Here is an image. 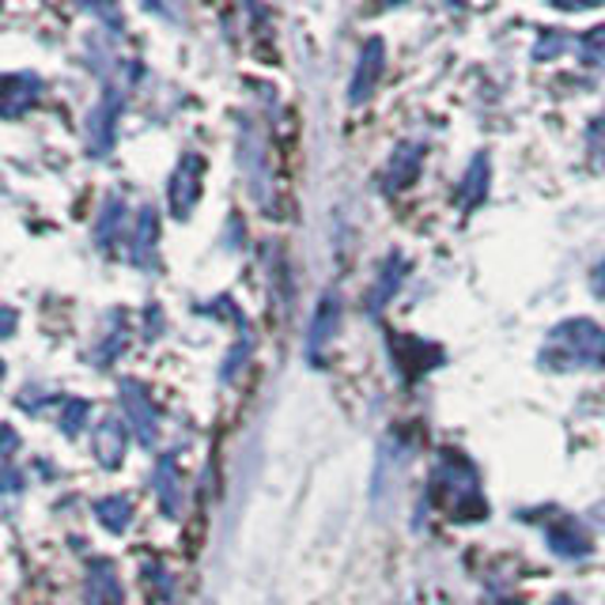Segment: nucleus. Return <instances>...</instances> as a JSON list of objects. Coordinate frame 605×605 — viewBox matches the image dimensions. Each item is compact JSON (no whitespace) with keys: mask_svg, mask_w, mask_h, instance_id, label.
I'll list each match as a JSON object with an SVG mask.
<instances>
[{"mask_svg":"<svg viewBox=\"0 0 605 605\" xmlns=\"http://www.w3.org/2000/svg\"><path fill=\"white\" fill-rule=\"evenodd\" d=\"M541 367L560 375L602 372L605 367V330L591 318H568L541 344Z\"/></svg>","mask_w":605,"mask_h":605,"instance_id":"nucleus-1","label":"nucleus"},{"mask_svg":"<svg viewBox=\"0 0 605 605\" xmlns=\"http://www.w3.org/2000/svg\"><path fill=\"white\" fill-rule=\"evenodd\" d=\"M122 409H125L129 432H137V440L145 443V447H151L159 435V416H156V406H151L148 390L140 383H133V378L122 383Z\"/></svg>","mask_w":605,"mask_h":605,"instance_id":"nucleus-2","label":"nucleus"},{"mask_svg":"<svg viewBox=\"0 0 605 605\" xmlns=\"http://www.w3.org/2000/svg\"><path fill=\"white\" fill-rule=\"evenodd\" d=\"M545 541H549V549L557 552V557L564 560H583L594 552V541H591V529H586L579 518H557V523H549L545 529Z\"/></svg>","mask_w":605,"mask_h":605,"instance_id":"nucleus-3","label":"nucleus"},{"mask_svg":"<svg viewBox=\"0 0 605 605\" xmlns=\"http://www.w3.org/2000/svg\"><path fill=\"white\" fill-rule=\"evenodd\" d=\"M383 69H386V46H383V38H372L364 46V54H359L356 76H352V83H349V103L352 106H359V103L372 99V91L378 88V76H383Z\"/></svg>","mask_w":605,"mask_h":605,"instance_id":"nucleus-4","label":"nucleus"},{"mask_svg":"<svg viewBox=\"0 0 605 605\" xmlns=\"http://www.w3.org/2000/svg\"><path fill=\"white\" fill-rule=\"evenodd\" d=\"M201 174H205L201 156H186L179 163V171H174V179H171V213L179 216V220H186V216L193 213V205H197Z\"/></svg>","mask_w":605,"mask_h":605,"instance_id":"nucleus-5","label":"nucleus"},{"mask_svg":"<svg viewBox=\"0 0 605 605\" xmlns=\"http://www.w3.org/2000/svg\"><path fill=\"white\" fill-rule=\"evenodd\" d=\"M338 326H341V299L333 296V292H326V296L318 299V307H315V318H310V330H307V359H318V356H322V349L333 341Z\"/></svg>","mask_w":605,"mask_h":605,"instance_id":"nucleus-6","label":"nucleus"},{"mask_svg":"<svg viewBox=\"0 0 605 605\" xmlns=\"http://www.w3.org/2000/svg\"><path fill=\"white\" fill-rule=\"evenodd\" d=\"M151 489H156L159 511L163 515H179L182 511V481H179V466H174V454H163L156 461V473H151Z\"/></svg>","mask_w":605,"mask_h":605,"instance_id":"nucleus-7","label":"nucleus"},{"mask_svg":"<svg viewBox=\"0 0 605 605\" xmlns=\"http://www.w3.org/2000/svg\"><path fill=\"white\" fill-rule=\"evenodd\" d=\"M125 447H129V424H122V420H103L95 432V440H91V450H95V458L103 461L106 469H117L125 458Z\"/></svg>","mask_w":605,"mask_h":605,"instance_id":"nucleus-8","label":"nucleus"},{"mask_svg":"<svg viewBox=\"0 0 605 605\" xmlns=\"http://www.w3.org/2000/svg\"><path fill=\"white\" fill-rule=\"evenodd\" d=\"M38 99L35 76H4L0 80V117H20Z\"/></svg>","mask_w":605,"mask_h":605,"instance_id":"nucleus-9","label":"nucleus"},{"mask_svg":"<svg viewBox=\"0 0 605 605\" xmlns=\"http://www.w3.org/2000/svg\"><path fill=\"white\" fill-rule=\"evenodd\" d=\"M117 95H106L103 103L91 111L88 117V148H91V156H106L114 145V117H117Z\"/></svg>","mask_w":605,"mask_h":605,"instance_id":"nucleus-10","label":"nucleus"},{"mask_svg":"<svg viewBox=\"0 0 605 605\" xmlns=\"http://www.w3.org/2000/svg\"><path fill=\"white\" fill-rule=\"evenodd\" d=\"M406 269H409V262H406L401 254H390V258H386L383 269H378L375 288L367 292V310H383L386 302L398 296V292H401V281H406Z\"/></svg>","mask_w":605,"mask_h":605,"instance_id":"nucleus-11","label":"nucleus"},{"mask_svg":"<svg viewBox=\"0 0 605 605\" xmlns=\"http://www.w3.org/2000/svg\"><path fill=\"white\" fill-rule=\"evenodd\" d=\"M88 605H122V583H117V571L111 560H91Z\"/></svg>","mask_w":605,"mask_h":605,"instance_id":"nucleus-12","label":"nucleus"},{"mask_svg":"<svg viewBox=\"0 0 605 605\" xmlns=\"http://www.w3.org/2000/svg\"><path fill=\"white\" fill-rule=\"evenodd\" d=\"M489 182H492L489 159L477 156L473 163H469V171L461 174V186H458V201H461V208H477V205H481L484 193H489Z\"/></svg>","mask_w":605,"mask_h":605,"instance_id":"nucleus-13","label":"nucleus"},{"mask_svg":"<svg viewBox=\"0 0 605 605\" xmlns=\"http://www.w3.org/2000/svg\"><path fill=\"white\" fill-rule=\"evenodd\" d=\"M420 159H424V151H420L416 145H401L398 151H393V159H390V186L393 190L413 186L416 174H420Z\"/></svg>","mask_w":605,"mask_h":605,"instance_id":"nucleus-14","label":"nucleus"},{"mask_svg":"<svg viewBox=\"0 0 605 605\" xmlns=\"http://www.w3.org/2000/svg\"><path fill=\"white\" fill-rule=\"evenodd\" d=\"M95 518L111 529V534H122L133 518V503L125 500V495H103V500H95Z\"/></svg>","mask_w":605,"mask_h":605,"instance_id":"nucleus-15","label":"nucleus"},{"mask_svg":"<svg viewBox=\"0 0 605 605\" xmlns=\"http://www.w3.org/2000/svg\"><path fill=\"white\" fill-rule=\"evenodd\" d=\"M156 235H159L156 208H145L137 220V235H133V262L137 265H148V254L156 250Z\"/></svg>","mask_w":605,"mask_h":605,"instance_id":"nucleus-16","label":"nucleus"},{"mask_svg":"<svg viewBox=\"0 0 605 605\" xmlns=\"http://www.w3.org/2000/svg\"><path fill=\"white\" fill-rule=\"evenodd\" d=\"M88 416H91V406L88 401H80V398H69L61 406V432H83V424H88Z\"/></svg>","mask_w":605,"mask_h":605,"instance_id":"nucleus-17","label":"nucleus"},{"mask_svg":"<svg viewBox=\"0 0 605 605\" xmlns=\"http://www.w3.org/2000/svg\"><path fill=\"white\" fill-rule=\"evenodd\" d=\"M579 54H583L591 65H605V23L579 38Z\"/></svg>","mask_w":605,"mask_h":605,"instance_id":"nucleus-18","label":"nucleus"},{"mask_svg":"<svg viewBox=\"0 0 605 605\" xmlns=\"http://www.w3.org/2000/svg\"><path fill=\"white\" fill-rule=\"evenodd\" d=\"M122 216H125V205H122V201H117V197L106 201L103 220H99V227H95V239L103 242V247H106V242H111V235H114V227L122 224Z\"/></svg>","mask_w":605,"mask_h":605,"instance_id":"nucleus-19","label":"nucleus"},{"mask_svg":"<svg viewBox=\"0 0 605 605\" xmlns=\"http://www.w3.org/2000/svg\"><path fill=\"white\" fill-rule=\"evenodd\" d=\"M586 145H591L594 159H598V163H605V122H602V117L591 125V133H586Z\"/></svg>","mask_w":605,"mask_h":605,"instance_id":"nucleus-20","label":"nucleus"},{"mask_svg":"<svg viewBox=\"0 0 605 605\" xmlns=\"http://www.w3.org/2000/svg\"><path fill=\"white\" fill-rule=\"evenodd\" d=\"M549 4L560 12H586V8H602L605 0H549Z\"/></svg>","mask_w":605,"mask_h":605,"instance_id":"nucleus-21","label":"nucleus"},{"mask_svg":"<svg viewBox=\"0 0 605 605\" xmlns=\"http://www.w3.org/2000/svg\"><path fill=\"white\" fill-rule=\"evenodd\" d=\"M15 333V310L0 307V338H12Z\"/></svg>","mask_w":605,"mask_h":605,"instance_id":"nucleus-22","label":"nucleus"},{"mask_svg":"<svg viewBox=\"0 0 605 605\" xmlns=\"http://www.w3.org/2000/svg\"><path fill=\"white\" fill-rule=\"evenodd\" d=\"M0 484H4V489H8V492H20L23 477H20V473H15V469H8V473H4V481H0Z\"/></svg>","mask_w":605,"mask_h":605,"instance_id":"nucleus-23","label":"nucleus"},{"mask_svg":"<svg viewBox=\"0 0 605 605\" xmlns=\"http://www.w3.org/2000/svg\"><path fill=\"white\" fill-rule=\"evenodd\" d=\"M0 443H4V450H15V435H12V427H0Z\"/></svg>","mask_w":605,"mask_h":605,"instance_id":"nucleus-24","label":"nucleus"},{"mask_svg":"<svg viewBox=\"0 0 605 605\" xmlns=\"http://www.w3.org/2000/svg\"><path fill=\"white\" fill-rule=\"evenodd\" d=\"M598 292H602V296H605V265L598 269Z\"/></svg>","mask_w":605,"mask_h":605,"instance_id":"nucleus-25","label":"nucleus"},{"mask_svg":"<svg viewBox=\"0 0 605 605\" xmlns=\"http://www.w3.org/2000/svg\"><path fill=\"white\" fill-rule=\"evenodd\" d=\"M605 515V503H598V507H594V515L591 518H602Z\"/></svg>","mask_w":605,"mask_h":605,"instance_id":"nucleus-26","label":"nucleus"},{"mask_svg":"<svg viewBox=\"0 0 605 605\" xmlns=\"http://www.w3.org/2000/svg\"><path fill=\"white\" fill-rule=\"evenodd\" d=\"M552 605H575V602H571V598H557V602H552Z\"/></svg>","mask_w":605,"mask_h":605,"instance_id":"nucleus-27","label":"nucleus"},{"mask_svg":"<svg viewBox=\"0 0 605 605\" xmlns=\"http://www.w3.org/2000/svg\"><path fill=\"white\" fill-rule=\"evenodd\" d=\"M0 378H4V364H0Z\"/></svg>","mask_w":605,"mask_h":605,"instance_id":"nucleus-28","label":"nucleus"}]
</instances>
